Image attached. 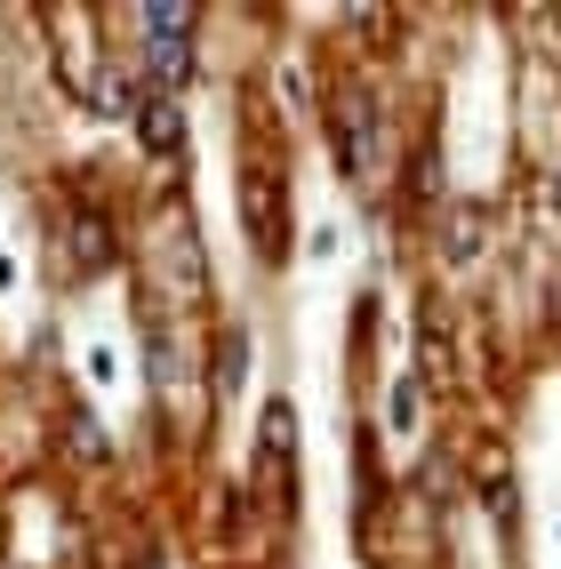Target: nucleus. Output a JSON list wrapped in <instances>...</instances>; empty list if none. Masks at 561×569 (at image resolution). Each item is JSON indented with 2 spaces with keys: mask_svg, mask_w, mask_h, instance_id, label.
<instances>
[{
  "mask_svg": "<svg viewBox=\"0 0 561 569\" xmlns=\"http://www.w3.org/2000/svg\"><path fill=\"white\" fill-rule=\"evenodd\" d=\"M144 41H193V0H153L144 9Z\"/></svg>",
  "mask_w": 561,
  "mask_h": 569,
  "instance_id": "obj_5",
  "label": "nucleus"
},
{
  "mask_svg": "<svg viewBox=\"0 0 561 569\" xmlns=\"http://www.w3.org/2000/svg\"><path fill=\"white\" fill-rule=\"evenodd\" d=\"M137 137H144V153H184V112L177 97H153V104H137Z\"/></svg>",
  "mask_w": 561,
  "mask_h": 569,
  "instance_id": "obj_3",
  "label": "nucleus"
},
{
  "mask_svg": "<svg viewBox=\"0 0 561 569\" xmlns=\"http://www.w3.org/2000/svg\"><path fill=\"white\" fill-rule=\"evenodd\" d=\"M481 249V224H449V264H465Z\"/></svg>",
  "mask_w": 561,
  "mask_h": 569,
  "instance_id": "obj_11",
  "label": "nucleus"
},
{
  "mask_svg": "<svg viewBox=\"0 0 561 569\" xmlns=\"http://www.w3.org/2000/svg\"><path fill=\"white\" fill-rule=\"evenodd\" d=\"M418 401H425L418 377H401V386H393V426H401V433H409V417H418Z\"/></svg>",
  "mask_w": 561,
  "mask_h": 569,
  "instance_id": "obj_10",
  "label": "nucleus"
},
{
  "mask_svg": "<svg viewBox=\"0 0 561 569\" xmlns=\"http://www.w3.org/2000/svg\"><path fill=\"white\" fill-rule=\"evenodd\" d=\"M241 209H249V241H257V257H273V249H281V233H273V209H281V201H273V177H266V169L241 177Z\"/></svg>",
  "mask_w": 561,
  "mask_h": 569,
  "instance_id": "obj_2",
  "label": "nucleus"
},
{
  "mask_svg": "<svg viewBox=\"0 0 561 569\" xmlns=\"http://www.w3.org/2000/svg\"><path fill=\"white\" fill-rule=\"evenodd\" d=\"M144 72H153V97H177L193 81V49L184 41H144Z\"/></svg>",
  "mask_w": 561,
  "mask_h": 569,
  "instance_id": "obj_4",
  "label": "nucleus"
},
{
  "mask_svg": "<svg viewBox=\"0 0 561 569\" xmlns=\"http://www.w3.org/2000/svg\"><path fill=\"white\" fill-rule=\"evenodd\" d=\"M241 369H249V337H224V353H217V386L233 393V386H241Z\"/></svg>",
  "mask_w": 561,
  "mask_h": 569,
  "instance_id": "obj_9",
  "label": "nucleus"
},
{
  "mask_svg": "<svg viewBox=\"0 0 561 569\" xmlns=\"http://www.w3.org/2000/svg\"><path fill=\"white\" fill-rule=\"evenodd\" d=\"M329 137H337V169H345V177H361L369 161H378V112H369L361 89H345L329 104Z\"/></svg>",
  "mask_w": 561,
  "mask_h": 569,
  "instance_id": "obj_1",
  "label": "nucleus"
},
{
  "mask_svg": "<svg viewBox=\"0 0 561 569\" xmlns=\"http://www.w3.org/2000/svg\"><path fill=\"white\" fill-rule=\"evenodd\" d=\"M89 104L104 112V121H121V112H137V97H129V81H121V72H97V81H89Z\"/></svg>",
  "mask_w": 561,
  "mask_h": 569,
  "instance_id": "obj_6",
  "label": "nucleus"
},
{
  "mask_svg": "<svg viewBox=\"0 0 561 569\" xmlns=\"http://www.w3.org/2000/svg\"><path fill=\"white\" fill-rule=\"evenodd\" d=\"M72 257H81V264H112V233H104L97 217H81V224H72Z\"/></svg>",
  "mask_w": 561,
  "mask_h": 569,
  "instance_id": "obj_7",
  "label": "nucleus"
},
{
  "mask_svg": "<svg viewBox=\"0 0 561 569\" xmlns=\"http://www.w3.org/2000/svg\"><path fill=\"white\" fill-rule=\"evenodd\" d=\"M289 449H297V409L273 401V409H266V458H289Z\"/></svg>",
  "mask_w": 561,
  "mask_h": 569,
  "instance_id": "obj_8",
  "label": "nucleus"
}]
</instances>
